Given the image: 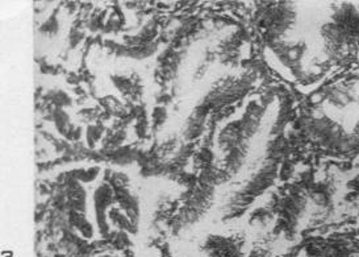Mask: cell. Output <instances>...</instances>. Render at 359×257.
Wrapping results in <instances>:
<instances>
[{"label": "cell", "instance_id": "obj_4", "mask_svg": "<svg viewBox=\"0 0 359 257\" xmlns=\"http://www.w3.org/2000/svg\"><path fill=\"white\" fill-rule=\"evenodd\" d=\"M351 185L354 186V187H357V189H359V176H357L353 181H351Z\"/></svg>", "mask_w": 359, "mask_h": 257}, {"label": "cell", "instance_id": "obj_1", "mask_svg": "<svg viewBox=\"0 0 359 257\" xmlns=\"http://www.w3.org/2000/svg\"><path fill=\"white\" fill-rule=\"evenodd\" d=\"M311 133L312 138L323 147L334 150H346L350 147V136L330 119H317L312 124Z\"/></svg>", "mask_w": 359, "mask_h": 257}, {"label": "cell", "instance_id": "obj_3", "mask_svg": "<svg viewBox=\"0 0 359 257\" xmlns=\"http://www.w3.org/2000/svg\"><path fill=\"white\" fill-rule=\"evenodd\" d=\"M359 145V123L354 129L353 136H350V147H358Z\"/></svg>", "mask_w": 359, "mask_h": 257}, {"label": "cell", "instance_id": "obj_2", "mask_svg": "<svg viewBox=\"0 0 359 257\" xmlns=\"http://www.w3.org/2000/svg\"><path fill=\"white\" fill-rule=\"evenodd\" d=\"M321 37L324 40V49L330 58H341L345 51L354 43L350 33L337 22H327L321 28Z\"/></svg>", "mask_w": 359, "mask_h": 257}]
</instances>
